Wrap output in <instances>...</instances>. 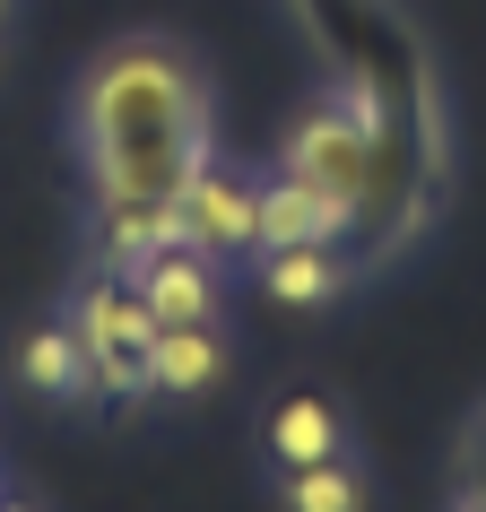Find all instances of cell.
I'll return each instance as SVG.
<instances>
[{"instance_id":"5","label":"cell","mask_w":486,"mask_h":512,"mask_svg":"<svg viewBox=\"0 0 486 512\" xmlns=\"http://www.w3.org/2000/svg\"><path fill=\"white\" fill-rule=\"evenodd\" d=\"M252 209H261V191L235 183V174L209 157L183 183V200H174V226H183L191 252H243V243H252Z\"/></svg>"},{"instance_id":"9","label":"cell","mask_w":486,"mask_h":512,"mask_svg":"<svg viewBox=\"0 0 486 512\" xmlns=\"http://www.w3.org/2000/svg\"><path fill=\"white\" fill-rule=\"evenodd\" d=\"M217 365H226V348H217L209 322H165L157 356H148V382H157V391H209Z\"/></svg>"},{"instance_id":"10","label":"cell","mask_w":486,"mask_h":512,"mask_svg":"<svg viewBox=\"0 0 486 512\" xmlns=\"http://www.w3.org/2000/svg\"><path fill=\"white\" fill-rule=\"evenodd\" d=\"M270 296L278 304H330L339 296V243H287V252H270Z\"/></svg>"},{"instance_id":"6","label":"cell","mask_w":486,"mask_h":512,"mask_svg":"<svg viewBox=\"0 0 486 512\" xmlns=\"http://www.w3.org/2000/svg\"><path fill=\"white\" fill-rule=\"evenodd\" d=\"M113 270H131V287L148 296V313H157V322H209V304H217L209 252H191L183 235L157 243V252H139V261H113Z\"/></svg>"},{"instance_id":"4","label":"cell","mask_w":486,"mask_h":512,"mask_svg":"<svg viewBox=\"0 0 486 512\" xmlns=\"http://www.w3.org/2000/svg\"><path fill=\"white\" fill-rule=\"evenodd\" d=\"M296 18L313 27V44L330 53L339 87H391V79H426L417 35L382 9V0H296Z\"/></svg>"},{"instance_id":"1","label":"cell","mask_w":486,"mask_h":512,"mask_svg":"<svg viewBox=\"0 0 486 512\" xmlns=\"http://www.w3.org/2000/svg\"><path fill=\"white\" fill-rule=\"evenodd\" d=\"M79 148L96 209H174L209 165V79L183 44L131 35L96 53L79 87Z\"/></svg>"},{"instance_id":"13","label":"cell","mask_w":486,"mask_h":512,"mask_svg":"<svg viewBox=\"0 0 486 512\" xmlns=\"http://www.w3.org/2000/svg\"><path fill=\"white\" fill-rule=\"evenodd\" d=\"M452 504L486 512V408L469 417V434H460V460H452Z\"/></svg>"},{"instance_id":"14","label":"cell","mask_w":486,"mask_h":512,"mask_svg":"<svg viewBox=\"0 0 486 512\" xmlns=\"http://www.w3.org/2000/svg\"><path fill=\"white\" fill-rule=\"evenodd\" d=\"M0 27H9V0H0Z\"/></svg>"},{"instance_id":"2","label":"cell","mask_w":486,"mask_h":512,"mask_svg":"<svg viewBox=\"0 0 486 512\" xmlns=\"http://www.w3.org/2000/svg\"><path fill=\"white\" fill-rule=\"evenodd\" d=\"M278 174L304 183V191H313V200H322V209L356 235V217H365V200H374V122H365V105H356L348 87H330L322 105L287 131Z\"/></svg>"},{"instance_id":"12","label":"cell","mask_w":486,"mask_h":512,"mask_svg":"<svg viewBox=\"0 0 486 512\" xmlns=\"http://www.w3.org/2000/svg\"><path fill=\"white\" fill-rule=\"evenodd\" d=\"M287 504L296 512H356L365 486H356V469H339V460H304V469H287Z\"/></svg>"},{"instance_id":"7","label":"cell","mask_w":486,"mask_h":512,"mask_svg":"<svg viewBox=\"0 0 486 512\" xmlns=\"http://www.w3.org/2000/svg\"><path fill=\"white\" fill-rule=\"evenodd\" d=\"M252 243H261V252H287V243H348V226H339L304 183L278 174V183L261 191V209H252Z\"/></svg>"},{"instance_id":"11","label":"cell","mask_w":486,"mask_h":512,"mask_svg":"<svg viewBox=\"0 0 486 512\" xmlns=\"http://www.w3.org/2000/svg\"><path fill=\"white\" fill-rule=\"evenodd\" d=\"M18 374H27L35 391H53V400H79L87 391V356H79V339H70V322L35 330L27 348H18Z\"/></svg>"},{"instance_id":"8","label":"cell","mask_w":486,"mask_h":512,"mask_svg":"<svg viewBox=\"0 0 486 512\" xmlns=\"http://www.w3.org/2000/svg\"><path fill=\"white\" fill-rule=\"evenodd\" d=\"M270 452L287 460V469H304V460H339V400H322V391H287V400L270 408Z\"/></svg>"},{"instance_id":"3","label":"cell","mask_w":486,"mask_h":512,"mask_svg":"<svg viewBox=\"0 0 486 512\" xmlns=\"http://www.w3.org/2000/svg\"><path fill=\"white\" fill-rule=\"evenodd\" d=\"M157 330H165V322L148 313V296L131 287V270L79 287V304H70V339H79V356H87V391H113V400L157 391V382H148Z\"/></svg>"}]
</instances>
